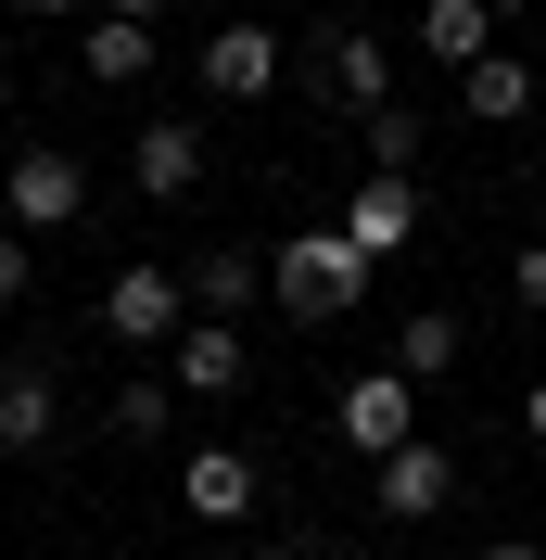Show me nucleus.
Listing matches in <instances>:
<instances>
[{"label": "nucleus", "mask_w": 546, "mask_h": 560, "mask_svg": "<svg viewBox=\"0 0 546 560\" xmlns=\"http://www.w3.org/2000/svg\"><path fill=\"white\" fill-rule=\"evenodd\" d=\"M268 293H280V318L331 331V318H356V293H369V255L343 243V217L331 230H293V243L268 255Z\"/></svg>", "instance_id": "f257e3e1"}, {"label": "nucleus", "mask_w": 546, "mask_h": 560, "mask_svg": "<svg viewBox=\"0 0 546 560\" xmlns=\"http://www.w3.org/2000/svg\"><path fill=\"white\" fill-rule=\"evenodd\" d=\"M306 77H318V103H331V115H356V128L394 103V65H381V38H369V26H343V13L306 38Z\"/></svg>", "instance_id": "f03ea898"}, {"label": "nucleus", "mask_w": 546, "mask_h": 560, "mask_svg": "<svg viewBox=\"0 0 546 560\" xmlns=\"http://www.w3.org/2000/svg\"><path fill=\"white\" fill-rule=\"evenodd\" d=\"M191 280L178 268H153V255H140V268H115V293H103V331L115 345H178V331H191Z\"/></svg>", "instance_id": "7ed1b4c3"}, {"label": "nucleus", "mask_w": 546, "mask_h": 560, "mask_svg": "<svg viewBox=\"0 0 546 560\" xmlns=\"http://www.w3.org/2000/svg\"><path fill=\"white\" fill-rule=\"evenodd\" d=\"M331 420H343V446H356V458L381 471L394 446H419V383H407V370H356Z\"/></svg>", "instance_id": "20e7f679"}, {"label": "nucleus", "mask_w": 546, "mask_h": 560, "mask_svg": "<svg viewBox=\"0 0 546 560\" xmlns=\"http://www.w3.org/2000/svg\"><path fill=\"white\" fill-rule=\"evenodd\" d=\"M280 77H293V38L254 26V13H229V26L204 38V90H216V103H268Z\"/></svg>", "instance_id": "39448f33"}, {"label": "nucleus", "mask_w": 546, "mask_h": 560, "mask_svg": "<svg viewBox=\"0 0 546 560\" xmlns=\"http://www.w3.org/2000/svg\"><path fill=\"white\" fill-rule=\"evenodd\" d=\"M76 205H90V166H76L64 140L13 153V230H76Z\"/></svg>", "instance_id": "423d86ee"}, {"label": "nucleus", "mask_w": 546, "mask_h": 560, "mask_svg": "<svg viewBox=\"0 0 546 560\" xmlns=\"http://www.w3.org/2000/svg\"><path fill=\"white\" fill-rule=\"evenodd\" d=\"M444 510H458V458H444L432 433L381 458V523H444Z\"/></svg>", "instance_id": "0eeeda50"}, {"label": "nucleus", "mask_w": 546, "mask_h": 560, "mask_svg": "<svg viewBox=\"0 0 546 560\" xmlns=\"http://www.w3.org/2000/svg\"><path fill=\"white\" fill-rule=\"evenodd\" d=\"M178 497H191V523H241V510L268 497V471H254L241 446H191L178 458Z\"/></svg>", "instance_id": "6e6552de"}, {"label": "nucleus", "mask_w": 546, "mask_h": 560, "mask_svg": "<svg viewBox=\"0 0 546 560\" xmlns=\"http://www.w3.org/2000/svg\"><path fill=\"white\" fill-rule=\"evenodd\" d=\"M343 243L369 255V268H381V255H407V243H419V178H369V191L343 205Z\"/></svg>", "instance_id": "1a4fd4ad"}, {"label": "nucleus", "mask_w": 546, "mask_h": 560, "mask_svg": "<svg viewBox=\"0 0 546 560\" xmlns=\"http://www.w3.org/2000/svg\"><path fill=\"white\" fill-rule=\"evenodd\" d=\"M140 191H153V205H191V191H204V128H191V115H166V128H140Z\"/></svg>", "instance_id": "9d476101"}, {"label": "nucleus", "mask_w": 546, "mask_h": 560, "mask_svg": "<svg viewBox=\"0 0 546 560\" xmlns=\"http://www.w3.org/2000/svg\"><path fill=\"white\" fill-rule=\"evenodd\" d=\"M178 280H191V306H204V318H241L254 293H268V255H241V243H204V255H191Z\"/></svg>", "instance_id": "9b49d317"}, {"label": "nucleus", "mask_w": 546, "mask_h": 560, "mask_svg": "<svg viewBox=\"0 0 546 560\" xmlns=\"http://www.w3.org/2000/svg\"><path fill=\"white\" fill-rule=\"evenodd\" d=\"M178 395H241V318H191L178 331Z\"/></svg>", "instance_id": "f8f14e48"}, {"label": "nucleus", "mask_w": 546, "mask_h": 560, "mask_svg": "<svg viewBox=\"0 0 546 560\" xmlns=\"http://www.w3.org/2000/svg\"><path fill=\"white\" fill-rule=\"evenodd\" d=\"M419 51H432V65H458V77H471L483 51H496V13H483V0H419Z\"/></svg>", "instance_id": "ddd939ff"}, {"label": "nucleus", "mask_w": 546, "mask_h": 560, "mask_svg": "<svg viewBox=\"0 0 546 560\" xmlns=\"http://www.w3.org/2000/svg\"><path fill=\"white\" fill-rule=\"evenodd\" d=\"M51 433H64V395H51V370H13V383H0V446L38 458Z\"/></svg>", "instance_id": "4468645a"}, {"label": "nucleus", "mask_w": 546, "mask_h": 560, "mask_svg": "<svg viewBox=\"0 0 546 560\" xmlns=\"http://www.w3.org/2000/svg\"><path fill=\"white\" fill-rule=\"evenodd\" d=\"M76 65L103 77V90H128V77H153V26H128V13H90V26H76Z\"/></svg>", "instance_id": "2eb2a0df"}, {"label": "nucleus", "mask_w": 546, "mask_h": 560, "mask_svg": "<svg viewBox=\"0 0 546 560\" xmlns=\"http://www.w3.org/2000/svg\"><path fill=\"white\" fill-rule=\"evenodd\" d=\"M458 103H471L483 128H509V115H534V65H521V51H483V65L458 77Z\"/></svg>", "instance_id": "dca6fc26"}, {"label": "nucleus", "mask_w": 546, "mask_h": 560, "mask_svg": "<svg viewBox=\"0 0 546 560\" xmlns=\"http://www.w3.org/2000/svg\"><path fill=\"white\" fill-rule=\"evenodd\" d=\"M458 357H471V331H458V306H419L407 331H394V370H407V383H444Z\"/></svg>", "instance_id": "f3484780"}, {"label": "nucleus", "mask_w": 546, "mask_h": 560, "mask_svg": "<svg viewBox=\"0 0 546 560\" xmlns=\"http://www.w3.org/2000/svg\"><path fill=\"white\" fill-rule=\"evenodd\" d=\"M419 140H432V128H419L407 103H381L369 115V178H419Z\"/></svg>", "instance_id": "a211bd4d"}, {"label": "nucleus", "mask_w": 546, "mask_h": 560, "mask_svg": "<svg viewBox=\"0 0 546 560\" xmlns=\"http://www.w3.org/2000/svg\"><path fill=\"white\" fill-rule=\"evenodd\" d=\"M166 420H178V383H153V370H140V383L115 395V433H128V446H153Z\"/></svg>", "instance_id": "6ab92c4d"}, {"label": "nucleus", "mask_w": 546, "mask_h": 560, "mask_svg": "<svg viewBox=\"0 0 546 560\" xmlns=\"http://www.w3.org/2000/svg\"><path fill=\"white\" fill-rule=\"evenodd\" d=\"M509 293H521V306L546 318V243H521V255H509Z\"/></svg>", "instance_id": "aec40b11"}, {"label": "nucleus", "mask_w": 546, "mask_h": 560, "mask_svg": "<svg viewBox=\"0 0 546 560\" xmlns=\"http://www.w3.org/2000/svg\"><path fill=\"white\" fill-rule=\"evenodd\" d=\"M26 306V243H0V318Z\"/></svg>", "instance_id": "412c9836"}, {"label": "nucleus", "mask_w": 546, "mask_h": 560, "mask_svg": "<svg viewBox=\"0 0 546 560\" xmlns=\"http://www.w3.org/2000/svg\"><path fill=\"white\" fill-rule=\"evenodd\" d=\"M26 13H51V26H90V13H103V0H26Z\"/></svg>", "instance_id": "4be33fe9"}, {"label": "nucleus", "mask_w": 546, "mask_h": 560, "mask_svg": "<svg viewBox=\"0 0 546 560\" xmlns=\"http://www.w3.org/2000/svg\"><path fill=\"white\" fill-rule=\"evenodd\" d=\"M254 560H318V535H268V548H254Z\"/></svg>", "instance_id": "5701e85b"}, {"label": "nucleus", "mask_w": 546, "mask_h": 560, "mask_svg": "<svg viewBox=\"0 0 546 560\" xmlns=\"http://www.w3.org/2000/svg\"><path fill=\"white\" fill-rule=\"evenodd\" d=\"M521 433H534V446H546V383H534V395H521Z\"/></svg>", "instance_id": "b1692460"}, {"label": "nucleus", "mask_w": 546, "mask_h": 560, "mask_svg": "<svg viewBox=\"0 0 546 560\" xmlns=\"http://www.w3.org/2000/svg\"><path fill=\"white\" fill-rule=\"evenodd\" d=\"M483 560H546V548H534V535H496V548H483Z\"/></svg>", "instance_id": "393cba45"}, {"label": "nucleus", "mask_w": 546, "mask_h": 560, "mask_svg": "<svg viewBox=\"0 0 546 560\" xmlns=\"http://www.w3.org/2000/svg\"><path fill=\"white\" fill-rule=\"evenodd\" d=\"M103 13H128V26H153V13H166V0H103Z\"/></svg>", "instance_id": "a878e982"}, {"label": "nucleus", "mask_w": 546, "mask_h": 560, "mask_svg": "<svg viewBox=\"0 0 546 560\" xmlns=\"http://www.w3.org/2000/svg\"><path fill=\"white\" fill-rule=\"evenodd\" d=\"M483 13H496V26H509V13H534V0H483Z\"/></svg>", "instance_id": "bb28decb"}, {"label": "nucleus", "mask_w": 546, "mask_h": 560, "mask_svg": "<svg viewBox=\"0 0 546 560\" xmlns=\"http://www.w3.org/2000/svg\"><path fill=\"white\" fill-rule=\"evenodd\" d=\"M0 77H13V38H0Z\"/></svg>", "instance_id": "cd10ccee"}]
</instances>
